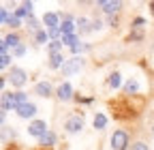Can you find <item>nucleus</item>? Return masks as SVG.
Wrapping results in <instances>:
<instances>
[{
	"label": "nucleus",
	"instance_id": "24",
	"mask_svg": "<svg viewBox=\"0 0 154 150\" xmlns=\"http://www.w3.org/2000/svg\"><path fill=\"white\" fill-rule=\"evenodd\" d=\"M47 41V32L45 30H38L36 32V43H45Z\"/></svg>",
	"mask_w": 154,
	"mask_h": 150
},
{
	"label": "nucleus",
	"instance_id": "23",
	"mask_svg": "<svg viewBox=\"0 0 154 150\" xmlns=\"http://www.w3.org/2000/svg\"><path fill=\"white\" fill-rule=\"evenodd\" d=\"M141 36H143V32H141V30H137V32H133V34H128V36H126V41H139Z\"/></svg>",
	"mask_w": 154,
	"mask_h": 150
},
{
	"label": "nucleus",
	"instance_id": "1",
	"mask_svg": "<svg viewBox=\"0 0 154 150\" xmlns=\"http://www.w3.org/2000/svg\"><path fill=\"white\" fill-rule=\"evenodd\" d=\"M146 105H148L146 95H118L113 99H107V111L118 122L137 120L146 111Z\"/></svg>",
	"mask_w": 154,
	"mask_h": 150
},
{
	"label": "nucleus",
	"instance_id": "28",
	"mask_svg": "<svg viewBox=\"0 0 154 150\" xmlns=\"http://www.w3.org/2000/svg\"><path fill=\"white\" fill-rule=\"evenodd\" d=\"M5 150H24V148L19 146V144H15V142H11V144H7V146H5Z\"/></svg>",
	"mask_w": 154,
	"mask_h": 150
},
{
	"label": "nucleus",
	"instance_id": "6",
	"mask_svg": "<svg viewBox=\"0 0 154 150\" xmlns=\"http://www.w3.org/2000/svg\"><path fill=\"white\" fill-rule=\"evenodd\" d=\"M64 129L69 131V133H77V131H82V129H84V120H82L79 116H73V118L66 120Z\"/></svg>",
	"mask_w": 154,
	"mask_h": 150
},
{
	"label": "nucleus",
	"instance_id": "29",
	"mask_svg": "<svg viewBox=\"0 0 154 150\" xmlns=\"http://www.w3.org/2000/svg\"><path fill=\"white\" fill-rule=\"evenodd\" d=\"M9 60H11V56H9V54H2V58H0V64L7 67V64H9Z\"/></svg>",
	"mask_w": 154,
	"mask_h": 150
},
{
	"label": "nucleus",
	"instance_id": "35",
	"mask_svg": "<svg viewBox=\"0 0 154 150\" xmlns=\"http://www.w3.org/2000/svg\"><path fill=\"white\" fill-rule=\"evenodd\" d=\"M150 9H152V13H154V2H150Z\"/></svg>",
	"mask_w": 154,
	"mask_h": 150
},
{
	"label": "nucleus",
	"instance_id": "20",
	"mask_svg": "<svg viewBox=\"0 0 154 150\" xmlns=\"http://www.w3.org/2000/svg\"><path fill=\"white\" fill-rule=\"evenodd\" d=\"M30 9H32V2H24L22 7L17 9V17H24V15H30Z\"/></svg>",
	"mask_w": 154,
	"mask_h": 150
},
{
	"label": "nucleus",
	"instance_id": "33",
	"mask_svg": "<svg viewBox=\"0 0 154 150\" xmlns=\"http://www.w3.org/2000/svg\"><path fill=\"white\" fill-rule=\"evenodd\" d=\"M92 28H94V30H101V22H99V20H96V22L92 24Z\"/></svg>",
	"mask_w": 154,
	"mask_h": 150
},
{
	"label": "nucleus",
	"instance_id": "8",
	"mask_svg": "<svg viewBox=\"0 0 154 150\" xmlns=\"http://www.w3.org/2000/svg\"><path fill=\"white\" fill-rule=\"evenodd\" d=\"M19 34H7L2 41V54H7V47H19Z\"/></svg>",
	"mask_w": 154,
	"mask_h": 150
},
{
	"label": "nucleus",
	"instance_id": "14",
	"mask_svg": "<svg viewBox=\"0 0 154 150\" xmlns=\"http://www.w3.org/2000/svg\"><path fill=\"white\" fill-rule=\"evenodd\" d=\"M43 22H45L49 28H60V26H58V15H56V13H45Z\"/></svg>",
	"mask_w": 154,
	"mask_h": 150
},
{
	"label": "nucleus",
	"instance_id": "4",
	"mask_svg": "<svg viewBox=\"0 0 154 150\" xmlns=\"http://www.w3.org/2000/svg\"><path fill=\"white\" fill-rule=\"evenodd\" d=\"M9 80H11V84L13 86H24L26 84V80H28V75H26V71L24 69H19V67H13L11 69V73H9Z\"/></svg>",
	"mask_w": 154,
	"mask_h": 150
},
{
	"label": "nucleus",
	"instance_id": "3",
	"mask_svg": "<svg viewBox=\"0 0 154 150\" xmlns=\"http://www.w3.org/2000/svg\"><path fill=\"white\" fill-rule=\"evenodd\" d=\"M82 64H84V60L79 58V56H73V58L71 60H66L64 64H62V75H73V73H77V71H79L82 69Z\"/></svg>",
	"mask_w": 154,
	"mask_h": 150
},
{
	"label": "nucleus",
	"instance_id": "18",
	"mask_svg": "<svg viewBox=\"0 0 154 150\" xmlns=\"http://www.w3.org/2000/svg\"><path fill=\"white\" fill-rule=\"evenodd\" d=\"M107 84H109L111 88H118V86H120V73H118V71H113V73L109 75V80H107Z\"/></svg>",
	"mask_w": 154,
	"mask_h": 150
},
{
	"label": "nucleus",
	"instance_id": "5",
	"mask_svg": "<svg viewBox=\"0 0 154 150\" xmlns=\"http://www.w3.org/2000/svg\"><path fill=\"white\" fill-rule=\"evenodd\" d=\"M28 133H30L32 137H38V139H41V137L47 133V124H45V120H34V122L28 127Z\"/></svg>",
	"mask_w": 154,
	"mask_h": 150
},
{
	"label": "nucleus",
	"instance_id": "32",
	"mask_svg": "<svg viewBox=\"0 0 154 150\" xmlns=\"http://www.w3.org/2000/svg\"><path fill=\"white\" fill-rule=\"evenodd\" d=\"M15 54H17V56H22V54H24V45H19V47H15Z\"/></svg>",
	"mask_w": 154,
	"mask_h": 150
},
{
	"label": "nucleus",
	"instance_id": "13",
	"mask_svg": "<svg viewBox=\"0 0 154 150\" xmlns=\"http://www.w3.org/2000/svg\"><path fill=\"white\" fill-rule=\"evenodd\" d=\"M66 60L62 58V54H51V60H49V67L51 69H58V67H60L62 69V64H64Z\"/></svg>",
	"mask_w": 154,
	"mask_h": 150
},
{
	"label": "nucleus",
	"instance_id": "10",
	"mask_svg": "<svg viewBox=\"0 0 154 150\" xmlns=\"http://www.w3.org/2000/svg\"><path fill=\"white\" fill-rule=\"evenodd\" d=\"M34 92H36L38 97H49V95H51V86H49L47 82H41V84L34 86Z\"/></svg>",
	"mask_w": 154,
	"mask_h": 150
},
{
	"label": "nucleus",
	"instance_id": "2",
	"mask_svg": "<svg viewBox=\"0 0 154 150\" xmlns=\"http://www.w3.org/2000/svg\"><path fill=\"white\" fill-rule=\"evenodd\" d=\"M126 146H128V133L122 131V129L113 131V135H111V148L113 150H126Z\"/></svg>",
	"mask_w": 154,
	"mask_h": 150
},
{
	"label": "nucleus",
	"instance_id": "7",
	"mask_svg": "<svg viewBox=\"0 0 154 150\" xmlns=\"http://www.w3.org/2000/svg\"><path fill=\"white\" fill-rule=\"evenodd\" d=\"M15 111H17V116H22V118H32V116L36 114V105H32V103H24V105H19Z\"/></svg>",
	"mask_w": 154,
	"mask_h": 150
},
{
	"label": "nucleus",
	"instance_id": "27",
	"mask_svg": "<svg viewBox=\"0 0 154 150\" xmlns=\"http://www.w3.org/2000/svg\"><path fill=\"white\" fill-rule=\"evenodd\" d=\"M26 26H28V28H32V30H36V28H38V22L34 20V17H28V22H26ZM36 32H38V30H36Z\"/></svg>",
	"mask_w": 154,
	"mask_h": 150
},
{
	"label": "nucleus",
	"instance_id": "25",
	"mask_svg": "<svg viewBox=\"0 0 154 150\" xmlns=\"http://www.w3.org/2000/svg\"><path fill=\"white\" fill-rule=\"evenodd\" d=\"M7 26H11V28H17V26H19V17H17V15L9 17V22H7Z\"/></svg>",
	"mask_w": 154,
	"mask_h": 150
},
{
	"label": "nucleus",
	"instance_id": "21",
	"mask_svg": "<svg viewBox=\"0 0 154 150\" xmlns=\"http://www.w3.org/2000/svg\"><path fill=\"white\" fill-rule=\"evenodd\" d=\"M62 43H66V45H71V47H75L77 43H79V41H77V36L75 34H69V36H62V39H60Z\"/></svg>",
	"mask_w": 154,
	"mask_h": 150
},
{
	"label": "nucleus",
	"instance_id": "9",
	"mask_svg": "<svg viewBox=\"0 0 154 150\" xmlns=\"http://www.w3.org/2000/svg\"><path fill=\"white\" fill-rule=\"evenodd\" d=\"M58 99H60V101H69V99H73V88H71L69 82H64L60 88H58Z\"/></svg>",
	"mask_w": 154,
	"mask_h": 150
},
{
	"label": "nucleus",
	"instance_id": "15",
	"mask_svg": "<svg viewBox=\"0 0 154 150\" xmlns=\"http://www.w3.org/2000/svg\"><path fill=\"white\" fill-rule=\"evenodd\" d=\"M99 5L103 7V11H105V13H116V11L122 7L120 2H99Z\"/></svg>",
	"mask_w": 154,
	"mask_h": 150
},
{
	"label": "nucleus",
	"instance_id": "17",
	"mask_svg": "<svg viewBox=\"0 0 154 150\" xmlns=\"http://www.w3.org/2000/svg\"><path fill=\"white\" fill-rule=\"evenodd\" d=\"M77 28H79V32H90V22L86 20V17H79V20H77Z\"/></svg>",
	"mask_w": 154,
	"mask_h": 150
},
{
	"label": "nucleus",
	"instance_id": "31",
	"mask_svg": "<svg viewBox=\"0 0 154 150\" xmlns=\"http://www.w3.org/2000/svg\"><path fill=\"white\" fill-rule=\"evenodd\" d=\"M58 30L60 28H49V36H58Z\"/></svg>",
	"mask_w": 154,
	"mask_h": 150
},
{
	"label": "nucleus",
	"instance_id": "26",
	"mask_svg": "<svg viewBox=\"0 0 154 150\" xmlns=\"http://www.w3.org/2000/svg\"><path fill=\"white\" fill-rule=\"evenodd\" d=\"M131 150H148V144H143V142H135V144L131 146Z\"/></svg>",
	"mask_w": 154,
	"mask_h": 150
},
{
	"label": "nucleus",
	"instance_id": "12",
	"mask_svg": "<svg viewBox=\"0 0 154 150\" xmlns=\"http://www.w3.org/2000/svg\"><path fill=\"white\" fill-rule=\"evenodd\" d=\"M60 30H62V36H69V34H73L75 26H73V22L69 20V17H64V22L60 24Z\"/></svg>",
	"mask_w": 154,
	"mask_h": 150
},
{
	"label": "nucleus",
	"instance_id": "16",
	"mask_svg": "<svg viewBox=\"0 0 154 150\" xmlns=\"http://www.w3.org/2000/svg\"><path fill=\"white\" fill-rule=\"evenodd\" d=\"M54 142H56V135H54V133H49V131L41 137V146H45V148H51V146H54Z\"/></svg>",
	"mask_w": 154,
	"mask_h": 150
},
{
	"label": "nucleus",
	"instance_id": "22",
	"mask_svg": "<svg viewBox=\"0 0 154 150\" xmlns=\"http://www.w3.org/2000/svg\"><path fill=\"white\" fill-rule=\"evenodd\" d=\"M60 49H62V41H51L49 43V52L51 54H60Z\"/></svg>",
	"mask_w": 154,
	"mask_h": 150
},
{
	"label": "nucleus",
	"instance_id": "19",
	"mask_svg": "<svg viewBox=\"0 0 154 150\" xmlns=\"http://www.w3.org/2000/svg\"><path fill=\"white\" fill-rule=\"evenodd\" d=\"M105 124H107V118L103 114H96L94 116V129H105Z\"/></svg>",
	"mask_w": 154,
	"mask_h": 150
},
{
	"label": "nucleus",
	"instance_id": "11",
	"mask_svg": "<svg viewBox=\"0 0 154 150\" xmlns=\"http://www.w3.org/2000/svg\"><path fill=\"white\" fill-rule=\"evenodd\" d=\"M124 95H139V84L137 80H128L124 84Z\"/></svg>",
	"mask_w": 154,
	"mask_h": 150
},
{
	"label": "nucleus",
	"instance_id": "34",
	"mask_svg": "<svg viewBox=\"0 0 154 150\" xmlns=\"http://www.w3.org/2000/svg\"><path fill=\"white\" fill-rule=\"evenodd\" d=\"M34 150H54V148H45V146H38V148H34Z\"/></svg>",
	"mask_w": 154,
	"mask_h": 150
},
{
	"label": "nucleus",
	"instance_id": "30",
	"mask_svg": "<svg viewBox=\"0 0 154 150\" xmlns=\"http://www.w3.org/2000/svg\"><path fill=\"white\" fill-rule=\"evenodd\" d=\"M84 49H86V45H75V47H73V54H77V52H84Z\"/></svg>",
	"mask_w": 154,
	"mask_h": 150
}]
</instances>
